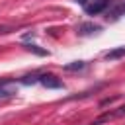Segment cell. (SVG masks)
Masks as SVG:
<instances>
[{
	"instance_id": "6da1fadb",
	"label": "cell",
	"mask_w": 125,
	"mask_h": 125,
	"mask_svg": "<svg viewBox=\"0 0 125 125\" xmlns=\"http://www.w3.org/2000/svg\"><path fill=\"white\" fill-rule=\"evenodd\" d=\"M14 94H18V84L12 80H0V100L12 98Z\"/></svg>"
},
{
	"instance_id": "7a4b0ae2",
	"label": "cell",
	"mask_w": 125,
	"mask_h": 125,
	"mask_svg": "<svg viewBox=\"0 0 125 125\" xmlns=\"http://www.w3.org/2000/svg\"><path fill=\"white\" fill-rule=\"evenodd\" d=\"M107 6H109V0H92L90 4H84V10H86V14L96 16V14L104 12Z\"/></svg>"
},
{
	"instance_id": "3957f363",
	"label": "cell",
	"mask_w": 125,
	"mask_h": 125,
	"mask_svg": "<svg viewBox=\"0 0 125 125\" xmlns=\"http://www.w3.org/2000/svg\"><path fill=\"white\" fill-rule=\"evenodd\" d=\"M39 84H43L45 88H62V82L55 74H39Z\"/></svg>"
},
{
	"instance_id": "277c9868",
	"label": "cell",
	"mask_w": 125,
	"mask_h": 125,
	"mask_svg": "<svg viewBox=\"0 0 125 125\" xmlns=\"http://www.w3.org/2000/svg\"><path fill=\"white\" fill-rule=\"evenodd\" d=\"M123 115H125V105L117 107L115 111H107V113H104L102 117H98V119H96V123L100 125V123H104V121H109V119H117V117H123Z\"/></svg>"
},
{
	"instance_id": "5b68a950",
	"label": "cell",
	"mask_w": 125,
	"mask_h": 125,
	"mask_svg": "<svg viewBox=\"0 0 125 125\" xmlns=\"http://www.w3.org/2000/svg\"><path fill=\"white\" fill-rule=\"evenodd\" d=\"M121 16H125V0H119L113 8H111V12L107 14V18L111 20V21H115V20H119Z\"/></svg>"
},
{
	"instance_id": "8992f818",
	"label": "cell",
	"mask_w": 125,
	"mask_h": 125,
	"mask_svg": "<svg viewBox=\"0 0 125 125\" xmlns=\"http://www.w3.org/2000/svg\"><path fill=\"white\" fill-rule=\"evenodd\" d=\"M98 31H100V25H94V23H82L78 27L80 35H92V33H98Z\"/></svg>"
},
{
	"instance_id": "52a82bcc",
	"label": "cell",
	"mask_w": 125,
	"mask_h": 125,
	"mask_svg": "<svg viewBox=\"0 0 125 125\" xmlns=\"http://www.w3.org/2000/svg\"><path fill=\"white\" fill-rule=\"evenodd\" d=\"M121 57H125V47H119V49H113V51H107V53H105V59H107V61L121 59Z\"/></svg>"
},
{
	"instance_id": "ba28073f",
	"label": "cell",
	"mask_w": 125,
	"mask_h": 125,
	"mask_svg": "<svg viewBox=\"0 0 125 125\" xmlns=\"http://www.w3.org/2000/svg\"><path fill=\"white\" fill-rule=\"evenodd\" d=\"M20 82H21L23 86H31V84L39 82V74H25V76H21Z\"/></svg>"
},
{
	"instance_id": "9c48e42d",
	"label": "cell",
	"mask_w": 125,
	"mask_h": 125,
	"mask_svg": "<svg viewBox=\"0 0 125 125\" xmlns=\"http://www.w3.org/2000/svg\"><path fill=\"white\" fill-rule=\"evenodd\" d=\"M84 66H86V62H84V61H74V62L64 64V70H82Z\"/></svg>"
},
{
	"instance_id": "30bf717a",
	"label": "cell",
	"mask_w": 125,
	"mask_h": 125,
	"mask_svg": "<svg viewBox=\"0 0 125 125\" xmlns=\"http://www.w3.org/2000/svg\"><path fill=\"white\" fill-rule=\"evenodd\" d=\"M25 49H27V51H33L35 55H41V57H45V55H47V51H45V49H39L37 45H31V43H27V45H25Z\"/></svg>"
},
{
	"instance_id": "8fae6325",
	"label": "cell",
	"mask_w": 125,
	"mask_h": 125,
	"mask_svg": "<svg viewBox=\"0 0 125 125\" xmlns=\"http://www.w3.org/2000/svg\"><path fill=\"white\" fill-rule=\"evenodd\" d=\"M76 2H78V4H82V6H84V4H86V2H88V0H76Z\"/></svg>"
},
{
	"instance_id": "7c38bea8",
	"label": "cell",
	"mask_w": 125,
	"mask_h": 125,
	"mask_svg": "<svg viewBox=\"0 0 125 125\" xmlns=\"http://www.w3.org/2000/svg\"><path fill=\"white\" fill-rule=\"evenodd\" d=\"M90 125H98V123H96V121H92V123H90Z\"/></svg>"
}]
</instances>
